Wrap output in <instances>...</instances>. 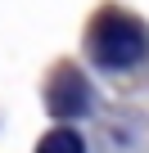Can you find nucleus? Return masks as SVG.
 <instances>
[{
  "label": "nucleus",
  "mask_w": 149,
  "mask_h": 153,
  "mask_svg": "<svg viewBox=\"0 0 149 153\" xmlns=\"http://www.w3.org/2000/svg\"><path fill=\"white\" fill-rule=\"evenodd\" d=\"M91 59L100 68H136L149 59V27L122 9H104L91 23Z\"/></svg>",
  "instance_id": "1"
},
{
  "label": "nucleus",
  "mask_w": 149,
  "mask_h": 153,
  "mask_svg": "<svg viewBox=\"0 0 149 153\" xmlns=\"http://www.w3.org/2000/svg\"><path fill=\"white\" fill-rule=\"evenodd\" d=\"M91 81L72 68V63H63L54 76H50V90H45V104H50V113L54 117H86L91 113Z\"/></svg>",
  "instance_id": "2"
},
{
  "label": "nucleus",
  "mask_w": 149,
  "mask_h": 153,
  "mask_svg": "<svg viewBox=\"0 0 149 153\" xmlns=\"http://www.w3.org/2000/svg\"><path fill=\"white\" fill-rule=\"evenodd\" d=\"M36 153H86V149H82V140L72 135V131L59 126V131H50V135L36 144Z\"/></svg>",
  "instance_id": "3"
}]
</instances>
